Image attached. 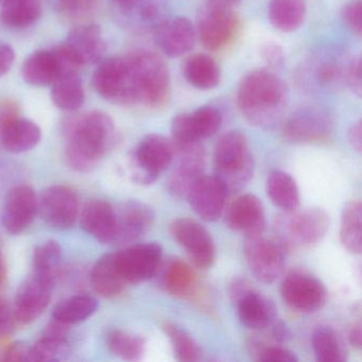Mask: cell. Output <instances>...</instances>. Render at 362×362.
Masks as SVG:
<instances>
[{
    "instance_id": "cell-1",
    "label": "cell",
    "mask_w": 362,
    "mask_h": 362,
    "mask_svg": "<svg viewBox=\"0 0 362 362\" xmlns=\"http://www.w3.org/2000/svg\"><path fill=\"white\" fill-rule=\"evenodd\" d=\"M289 100L287 84L270 69H255L241 80L237 105L245 119L256 128L275 126Z\"/></svg>"
},
{
    "instance_id": "cell-2",
    "label": "cell",
    "mask_w": 362,
    "mask_h": 362,
    "mask_svg": "<svg viewBox=\"0 0 362 362\" xmlns=\"http://www.w3.org/2000/svg\"><path fill=\"white\" fill-rule=\"evenodd\" d=\"M116 141L113 119L105 112L92 111L71 120L66 127L67 164L74 170H93Z\"/></svg>"
},
{
    "instance_id": "cell-3",
    "label": "cell",
    "mask_w": 362,
    "mask_h": 362,
    "mask_svg": "<svg viewBox=\"0 0 362 362\" xmlns=\"http://www.w3.org/2000/svg\"><path fill=\"white\" fill-rule=\"evenodd\" d=\"M215 177L221 182L228 194L240 192L251 181L254 160L247 136L238 130L222 135L214 151Z\"/></svg>"
},
{
    "instance_id": "cell-4",
    "label": "cell",
    "mask_w": 362,
    "mask_h": 362,
    "mask_svg": "<svg viewBox=\"0 0 362 362\" xmlns=\"http://www.w3.org/2000/svg\"><path fill=\"white\" fill-rule=\"evenodd\" d=\"M134 75L137 105L160 109L171 95L170 74L164 59L150 50L129 54Z\"/></svg>"
},
{
    "instance_id": "cell-5",
    "label": "cell",
    "mask_w": 362,
    "mask_h": 362,
    "mask_svg": "<svg viewBox=\"0 0 362 362\" xmlns=\"http://www.w3.org/2000/svg\"><path fill=\"white\" fill-rule=\"evenodd\" d=\"M93 75L97 94L114 105H137L136 88L130 57H112L98 63Z\"/></svg>"
},
{
    "instance_id": "cell-6",
    "label": "cell",
    "mask_w": 362,
    "mask_h": 362,
    "mask_svg": "<svg viewBox=\"0 0 362 362\" xmlns=\"http://www.w3.org/2000/svg\"><path fill=\"white\" fill-rule=\"evenodd\" d=\"M329 216L324 209H308L290 211L279 218L276 228L279 241L284 249L309 247L320 243L329 230Z\"/></svg>"
},
{
    "instance_id": "cell-7",
    "label": "cell",
    "mask_w": 362,
    "mask_h": 362,
    "mask_svg": "<svg viewBox=\"0 0 362 362\" xmlns=\"http://www.w3.org/2000/svg\"><path fill=\"white\" fill-rule=\"evenodd\" d=\"M175 158L173 141L158 134L144 137L132 153V179L139 185H150Z\"/></svg>"
},
{
    "instance_id": "cell-8",
    "label": "cell",
    "mask_w": 362,
    "mask_h": 362,
    "mask_svg": "<svg viewBox=\"0 0 362 362\" xmlns=\"http://www.w3.org/2000/svg\"><path fill=\"white\" fill-rule=\"evenodd\" d=\"M241 21L232 9L207 5L198 18L197 35L209 52H221L234 43L240 31Z\"/></svg>"
},
{
    "instance_id": "cell-9",
    "label": "cell",
    "mask_w": 362,
    "mask_h": 362,
    "mask_svg": "<svg viewBox=\"0 0 362 362\" xmlns=\"http://www.w3.org/2000/svg\"><path fill=\"white\" fill-rule=\"evenodd\" d=\"M230 296L236 305L239 320L251 329H264L277 319L272 300L252 288L245 279H237L230 285Z\"/></svg>"
},
{
    "instance_id": "cell-10",
    "label": "cell",
    "mask_w": 362,
    "mask_h": 362,
    "mask_svg": "<svg viewBox=\"0 0 362 362\" xmlns=\"http://www.w3.org/2000/svg\"><path fill=\"white\" fill-rule=\"evenodd\" d=\"M245 257L254 276L264 284H272L283 275L286 267L285 249L277 240L260 236L247 237Z\"/></svg>"
},
{
    "instance_id": "cell-11",
    "label": "cell",
    "mask_w": 362,
    "mask_h": 362,
    "mask_svg": "<svg viewBox=\"0 0 362 362\" xmlns=\"http://www.w3.org/2000/svg\"><path fill=\"white\" fill-rule=\"evenodd\" d=\"M173 145L177 165L167 181V188L175 198L186 199L192 186L204 175L205 150L201 141L192 144L173 141Z\"/></svg>"
},
{
    "instance_id": "cell-12",
    "label": "cell",
    "mask_w": 362,
    "mask_h": 362,
    "mask_svg": "<svg viewBox=\"0 0 362 362\" xmlns=\"http://www.w3.org/2000/svg\"><path fill=\"white\" fill-rule=\"evenodd\" d=\"M169 232L197 268L206 270L213 266L216 259L215 243L204 226L189 218H179L171 222Z\"/></svg>"
},
{
    "instance_id": "cell-13",
    "label": "cell",
    "mask_w": 362,
    "mask_h": 362,
    "mask_svg": "<svg viewBox=\"0 0 362 362\" xmlns=\"http://www.w3.org/2000/svg\"><path fill=\"white\" fill-rule=\"evenodd\" d=\"M54 281L50 277L33 272L21 284L12 305L18 326L33 323L47 309Z\"/></svg>"
},
{
    "instance_id": "cell-14",
    "label": "cell",
    "mask_w": 362,
    "mask_h": 362,
    "mask_svg": "<svg viewBox=\"0 0 362 362\" xmlns=\"http://www.w3.org/2000/svg\"><path fill=\"white\" fill-rule=\"evenodd\" d=\"M281 294L290 308L305 313H315L327 300V290L322 281L302 271L290 272L284 279Z\"/></svg>"
},
{
    "instance_id": "cell-15",
    "label": "cell",
    "mask_w": 362,
    "mask_h": 362,
    "mask_svg": "<svg viewBox=\"0 0 362 362\" xmlns=\"http://www.w3.org/2000/svg\"><path fill=\"white\" fill-rule=\"evenodd\" d=\"M37 214L50 228L69 230L79 215L77 194L67 186H50L37 198Z\"/></svg>"
},
{
    "instance_id": "cell-16",
    "label": "cell",
    "mask_w": 362,
    "mask_h": 362,
    "mask_svg": "<svg viewBox=\"0 0 362 362\" xmlns=\"http://www.w3.org/2000/svg\"><path fill=\"white\" fill-rule=\"evenodd\" d=\"M334 124L323 110L304 107L292 113L283 127L285 139L294 144H321L332 136Z\"/></svg>"
},
{
    "instance_id": "cell-17",
    "label": "cell",
    "mask_w": 362,
    "mask_h": 362,
    "mask_svg": "<svg viewBox=\"0 0 362 362\" xmlns=\"http://www.w3.org/2000/svg\"><path fill=\"white\" fill-rule=\"evenodd\" d=\"M158 243H141L115 253L116 264L127 284H141L156 276L162 264Z\"/></svg>"
},
{
    "instance_id": "cell-18",
    "label": "cell",
    "mask_w": 362,
    "mask_h": 362,
    "mask_svg": "<svg viewBox=\"0 0 362 362\" xmlns=\"http://www.w3.org/2000/svg\"><path fill=\"white\" fill-rule=\"evenodd\" d=\"M221 124V113L211 105L199 107L192 113L179 114L171 122L173 141L177 144L199 143L215 135Z\"/></svg>"
},
{
    "instance_id": "cell-19",
    "label": "cell",
    "mask_w": 362,
    "mask_h": 362,
    "mask_svg": "<svg viewBox=\"0 0 362 362\" xmlns=\"http://www.w3.org/2000/svg\"><path fill=\"white\" fill-rule=\"evenodd\" d=\"M197 31L188 18H166L153 30L158 49L169 58H180L189 52L196 43Z\"/></svg>"
},
{
    "instance_id": "cell-20",
    "label": "cell",
    "mask_w": 362,
    "mask_h": 362,
    "mask_svg": "<svg viewBox=\"0 0 362 362\" xmlns=\"http://www.w3.org/2000/svg\"><path fill=\"white\" fill-rule=\"evenodd\" d=\"M37 215V197L29 185H20L8 192L3 211V224L8 233L22 234Z\"/></svg>"
},
{
    "instance_id": "cell-21",
    "label": "cell",
    "mask_w": 362,
    "mask_h": 362,
    "mask_svg": "<svg viewBox=\"0 0 362 362\" xmlns=\"http://www.w3.org/2000/svg\"><path fill=\"white\" fill-rule=\"evenodd\" d=\"M61 45L81 67L98 64L107 50L103 30L95 24L76 27Z\"/></svg>"
},
{
    "instance_id": "cell-22",
    "label": "cell",
    "mask_w": 362,
    "mask_h": 362,
    "mask_svg": "<svg viewBox=\"0 0 362 362\" xmlns=\"http://www.w3.org/2000/svg\"><path fill=\"white\" fill-rule=\"evenodd\" d=\"M226 224L235 232L247 237L260 236L266 226L262 203L254 194L237 197L226 211Z\"/></svg>"
},
{
    "instance_id": "cell-23",
    "label": "cell",
    "mask_w": 362,
    "mask_h": 362,
    "mask_svg": "<svg viewBox=\"0 0 362 362\" xmlns=\"http://www.w3.org/2000/svg\"><path fill=\"white\" fill-rule=\"evenodd\" d=\"M226 194L228 192L215 175H203L192 186L186 199L201 219L213 222L219 219L223 213Z\"/></svg>"
},
{
    "instance_id": "cell-24",
    "label": "cell",
    "mask_w": 362,
    "mask_h": 362,
    "mask_svg": "<svg viewBox=\"0 0 362 362\" xmlns=\"http://www.w3.org/2000/svg\"><path fill=\"white\" fill-rule=\"evenodd\" d=\"M116 211V236L114 243H133L153 226L154 213L141 201H127Z\"/></svg>"
},
{
    "instance_id": "cell-25",
    "label": "cell",
    "mask_w": 362,
    "mask_h": 362,
    "mask_svg": "<svg viewBox=\"0 0 362 362\" xmlns=\"http://www.w3.org/2000/svg\"><path fill=\"white\" fill-rule=\"evenodd\" d=\"M24 81L29 86H52L64 75L62 60L58 50H37L25 60L22 67Z\"/></svg>"
},
{
    "instance_id": "cell-26",
    "label": "cell",
    "mask_w": 362,
    "mask_h": 362,
    "mask_svg": "<svg viewBox=\"0 0 362 362\" xmlns=\"http://www.w3.org/2000/svg\"><path fill=\"white\" fill-rule=\"evenodd\" d=\"M80 222L82 228L99 243H115L116 211L107 201L93 200L84 205Z\"/></svg>"
},
{
    "instance_id": "cell-27",
    "label": "cell",
    "mask_w": 362,
    "mask_h": 362,
    "mask_svg": "<svg viewBox=\"0 0 362 362\" xmlns=\"http://www.w3.org/2000/svg\"><path fill=\"white\" fill-rule=\"evenodd\" d=\"M158 283L165 291L181 298H192L199 288L198 276L194 269L180 259H173L158 268Z\"/></svg>"
},
{
    "instance_id": "cell-28",
    "label": "cell",
    "mask_w": 362,
    "mask_h": 362,
    "mask_svg": "<svg viewBox=\"0 0 362 362\" xmlns=\"http://www.w3.org/2000/svg\"><path fill=\"white\" fill-rule=\"evenodd\" d=\"M41 128L33 120L18 117L12 119L0 132V143L11 153H24L39 145Z\"/></svg>"
},
{
    "instance_id": "cell-29",
    "label": "cell",
    "mask_w": 362,
    "mask_h": 362,
    "mask_svg": "<svg viewBox=\"0 0 362 362\" xmlns=\"http://www.w3.org/2000/svg\"><path fill=\"white\" fill-rule=\"evenodd\" d=\"M90 283L95 291L103 298H116L124 292L128 284L118 270L115 253L105 254L97 260L90 273Z\"/></svg>"
},
{
    "instance_id": "cell-30",
    "label": "cell",
    "mask_w": 362,
    "mask_h": 362,
    "mask_svg": "<svg viewBox=\"0 0 362 362\" xmlns=\"http://www.w3.org/2000/svg\"><path fill=\"white\" fill-rule=\"evenodd\" d=\"M122 16L139 30H151L166 18V0H132L119 7Z\"/></svg>"
},
{
    "instance_id": "cell-31",
    "label": "cell",
    "mask_w": 362,
    "mask_h": 362,
    "mask_svg": "<svg viewBox=\"0 0 362 362\" xmlns=\"http://www.w3.org/2000/svg\"><path fill=\"white\" fill-rule=\"evenodd\" d=\"M183 75L190 86L202 90L217 88L221 79L217 62L205 54L188 57L184 62Z\"/></svg>"
},
{
    "instance_id": "cell-32",
    "label": "cell",
    "mask_w": 362,
    "mask_h": 362,
    "mask_svg": "<svg viewBox=\"0 0 362 362\" xmlns=\"http://www.w3.org/2000/svg\"><path fill=\"white\" fill-rule=\"evenodd\" d=\"M266 190L273 204L286 213L296 211L300 206L298 185L293 177L285 171H272L267 179Z\"/></svg>"
},
{
    "instance_id": "cell-33",
    "label": "cell",
    "mask_w": 362,
    "mask_h": 362,
    "mask_svg": "<svg viewBox=\"0 0 362 362\" xmlns=\"http://www.w3.org/2000/svg\"><path fill=\"white\" fill-rule=\"evenodd\" d=\"M305 0H270L268 16L271 24L283 33L298 30L306 18Z\"/></svg>"
},
{
    "instance_id": "cell-34",
    "label": "cell",
    "mask_w": 362,
    "mask_h": 362,
    "mask_svg": "<svg viewBox=\"0 0 362 362\" xmlns=\"http://www.w3.org/2000/svg\"><path fill=\"white\" fill-rule=\"evenodd\" d=\"M52 86V100L59 109L75 112L84 105L86 93L79 73L61 76Z\"/></svg>"
},
{
    "instance_id": "cell-35",
    "label": "cell",
    "mask_w": 362,
    "mask_h": 362,
    "mask_svg": "<svg viewBox=\"0 0 362 362\" xmlns=\"http://www.w3.org/2000/svg\"><path fill=\"white\" fill-rule=\"evenodd\" d=\"M98 309L96 298L88 294H77L65 298L54 307L52 319L65 325L81 323L92 317Z\"/></svg>"
},
{
    "instance_id": "cell-36",
    "label": "cell",
    "mask_w": 362,
    "mask_h": 362,
    "mask_svg": "<svg viewBox=\"0 0 362 362\" xmlns=\"http://www.w3.org/2000/svg\"><path fill=\"white\" fill-rule=\"evenodd\" d=\"M0 18L10 28H27L42 14L41 0H1Z\"/></svg>"
},
{
    "instance_id": "cell-37",
    "label": "cell",
    "mask_w": 362,
    "mask_h": 362,
    "mask_svg": "<svg viewBox=\"0 0 362 362\" xmlns=\"http://www.w3.org/2000/svg\"><path fill=\"white\" fill-rule=\"evenodd\" d=\"M66 334L46 329L43 337L31 346L33 361L54 362L67 359L71 355V346Z\"/></svg>"
},
{
    "instance_id": "cell-38",
    "label": "cell",
    "mask_w": 362,
    "mask_h": 362,
    "mask_svg": "<svg viewBox=\"0 0 362 362\" xmlns=\"http://www.w3.org/2000/svg\"><path fill=\"white\" fill-rule=\"evenodd\" d=\"M361 203L359 201L347 203L341 215L340 239L343 247L351 253H361Z\"/></svg>"
},
{
    "instance_id": "cell-39",
    "label": "cell",
    "mask_w": 362,
    "mask_h": 362,
    "mask_svg": "<svg viewBox=\"0 0 362 362\" xmlns=\"http://www.w3.org/2000/svg\"><path fill=\"white\" fill-rule=\"evenodd\" d=\"M110 351L127 361H137L145 353L146 341L143 337L128 330L114 329L107 334Z\"/></svg>"
},
{
    "instance_id": "cell-40",
    "label": "cell",
    "mask_w": 362,
    "mask_h": 362,
    "mask_svg": "<svg viewBox=\"0 0 362 362\" xmlns=\"http://www.w3.org/2000/svg\"><path fill=\"white\" fill-rule=\"evenodd\" d=\"M313 349L317 361H345V351L342 342L332 328L321 326L313 334Z\"/></svg>"
},
{
    "instance_id": "cell-41",
    "label": "cell",
    "mask_w": 362,
    "mask_h": 362,
    "mask_svg": "<svg viewBox=\"0 0 362 362\" xmlns=\"http://www.w3.org/2000/svg\"><path fill=\"white\" fill-rule=\"evenodd\" d=\"M162 327L170 341L177 360L182 362H194L201 359L202 351L198 343L185 329L171 322H164Z\"/></svg>"
},
{
    "instance_id": "cell-42",
    "label": "cell",
    "mask_w": 362,
    "mask_h": 362,
    "mask_svg": "<svg viewBox=\"0 0 362 362\" xmlns=\"http://www.w3.org/2000/svg\"><path fill=\"white\" fill-rule=\"evenodd\" d=\"M62 260V247L58 241L47 240L35 247L33 256V272L56 281Z\"/></svg>"
},
{
    "instance_id": "cell-43",
    "label": "cell",
    "mask_w": 362,
    "mask_h": 362,
    "mask_svg": "<svg viewBox=\"0 0 362 362\" xmlns=\"http://www.w3.org/2000/svg\"><path fill=\"white\" fill-rule=\"evenodd\" d=\"M346 64H337V62L330 60L322 61L315 65V80L322 86H332L340 81H344Z\"/></svg>"
},
{
    "instance_id": "cell-44",
    "label": "cell",
    "mask_w": 362,
    "mask_h": 362,
    "mask_svg": "<svg viewBox=\"0 0 362 362\" xmlns=\"http://www.w3.org/2000/svg\"><path fill=\"white\" fill-rule=\"evenodd\" d=\"M256 360L264 362H296L298 357L289 349L279 346H257Z\"/></svg>"
},
{
    "instance_id": "cell-45",
    "label": "cell",
    "mask_w": 362,
    "mask_h": 362,
    "mask_svg": "<svg viewBox=\"0 0 362 362\" xmlns=\"http://www.w3.org/2000/svg\"><path fill=\"white\" fill-rule=\"evenodd\" d=\"M58 3L65 16L77 18L90 13L94 9L97 0H59Z\"/></svg>"
},
{
    "instance_id": "cell-46",
    "label": "cell",
    "mask_w": 362,
    "mask_h": 362,
    "mask_svg": "<svg viewBox=\"0 0 362 362\" xmlns=\"http://www.w3.org/2000/svg\"><path fill=\"white\" fill-rule=\"evenodd\" d=\"M341 16L346 26L360 37L362 33V7L360 1H351L346 4L341 10Z\"/></svg>"
},
{
    "instance_id": "cell-47",
    "label": "cell",
    "mask_w": 362,
    "mask_h": 362,
    "mask_svg": "<svg viewBox=\"0 0 362 362\" xmlns=\"http://www.w3.org/2000/svg\"><path fill=\"white\" fill-rule=\"evenodd\" d=\"M344 82L347 88L357 95L361 97L362 94V81H361V60L360 58H353L349 62H347L346 69H345Z\"/></svg>"
},
{
    "instance_id": "cell-48",
    "label": "cell",
    "mask_w": 362,
    "mask_h": 362,
    "mask_svg": "<svg viewBox=\"0 0 362 362\" xmlns=\"http://www.w3.org/2000/svg\"><path fill=\"white\" fill-rule=\"evenodd\" d=\"M260 56L268 65L269 69H271L270 71L281 69L285 63L283 47L274 42L264 44L260 48Z\"/></svg>"
},
{
    "instance_id": "cell-49",
    "label": "cell",
    "mask_w": 362,
    "mask_h": 362,
    "mask_svg": "<svg viewBox=\"0 0 362 362\" xmlns=\"http://www.w3.org/2000/svg\"><path fill=\"white\" fill-rule=\"evenodd\" d=\"M18 326L13 307L7 300L0 298V337L12 334Z\"/></svg>"
},
{
    "instance_id": "cell-50",
    "label": "cell",
    "mask_w": 362,
    "mask_h": 362,
    "mask_svg": "<svg viewBox=\"0 0 362 362\" xmlns=\"http://www.w3.org/2000/svg\"><path fill=\"white\" fill-rule=\"evenodd\" d=\"M6 361L27 362L31 359V346L24 342H16L9 345L4 353Z\"/></svg>"
},
{
    "instance_id": "cell-51",
    "label": "cell",
    "mask_w": 362,
    "mask_h": 362,
    "mask_svg": "<svg viewBox=\"0 0 362 362\" xmlns=\"http://www.w3.org/2000/svg\"><path fill=\"white\" fill-rule=\"evenodd\" d=\"M16 61V52L13 48L6 43L0 41V77L7 75L11 71Z\"/></svg>"
},
{
    "instance_id": "cell-52",
    "label": "cell",
    "mask_w": 362,
    "mask_h": 362,
    "mask_svg": "<svg viewBox=\"0 0 362 362\" xmlns=\"http://www.w3.org/2000/svg\"><path fill=\"white\" fill-rule=\"evenodd\" d=\"M18 107L10 101L0 103V132L14 118L18 117Z\"/></svg>"
},
{
    "instance_id": "cell-53",
    "label": "cell",
    "mask_w": 362,
    "mask_h": 362,
    "mask_svg": "<svg viewBox=\"0 0 362 362\" xmlns=\"http://www.w3.org/2000/svg\"><path fill=\"white\" fill-rule=\"evenodd\" d=\"M347 139L349 145L357 152H361L362 148V124L361 120H358L355 124H351L347 132Z\"/></svg>"
},
{
    "instance_id": "cell-54",
    "label": "cell",
    "mask_w": 362,
    "mask_h": 362,
    "mask_svg": "<svg viewBox=\"0 0 362 362\" xmlns=\"http://www.w3.org/2000/svg\"><path fill=\"white\" fill-rule=\"evenodd\" d=\"M272 326V334L275 340L283 343L290 338L289 329H288L287 326L285 325L284 322L279 321V320L276 319L273 322Z\"/></svg>"
},
{
    "instance_id": "cell-55",
    "label": "cell",
    "mask_w": 362,
    "mask_h": 362,
    "mask_svg": "<svg viewBox=\"0 0 362 362\" xmlns=\"http://www.w3.org/2000/svg\"><path fill=\"white\" fill-rule=\"evenodd\" d=\"M361 326H354L349 334V341L351 346L355 347V349L361 347Z\"/></svg>"
},
{
    "instance_id": "cell-56",
    "label": "cell",
    "mask_w": 362,
    "mask_h": 362,
    "mask_svg": "<svg viewBox=\"0 0 362 362\" xmlns=\"http://www.w3.org/2000/svg\"><path fill=\"white\" fill-rule=\"evenodd\" d=\"M243 0H207V5L213 7L224 8V9H233L241 3Z\"/></svg>"
},
{
    "instance_id": "cell-57",
    "label": "cell",
    "mask_w": 362,
    "mask_h": 362,
    "mask_svg": "<svg viewBox=\"0 0 362 362\" xmlns=\"http://www.w3.org/2000/svg\"><path fill=\"white\" fill-rule=\"evenodd\" d=\"M7 277V268H6L5 259H4L3 253L0 250V286H3Z\"/></svg>"
},
{
    "instance_id": "cell-58",
    "label": "cell",
    "mask_w": 362,
    "mask_h": 362,
    "mask_svg": "<svg viewBox=\"0 0 362 362\" xmlns=\"http://www.w3.org/2000/svg\"><path fill=\"white\" fill-rule=\"evenodd\" d=\"M113 1H115L119 7H122V6L128 5L132 0H113Z\"/></svg>"
},
{
    "instance_id": "cell-59",
    "label": "cell",
    "mask_w": 362,
    "mask_h": 362,
    "mask_svg": "<svg viewBox=\"0 0 362 362\" xmlns=\"http://www.w3.org/2000/svg\"><path fill=\"white\" fill-rule=\"evenodd\" d=\"M0 1H1V0H0Z\"/></svg>"
}]
</instances>
